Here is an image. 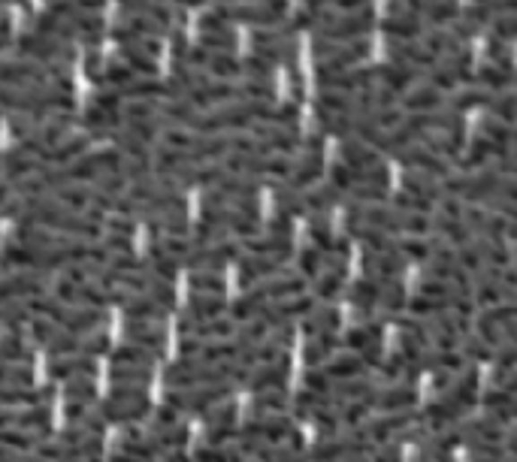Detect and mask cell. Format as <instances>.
Returning <instances> with one entry per match:
<instances>
[{"label": "cell", "instance_id": "6da1fadb", "mask_svg": "<svg viewBox=\"0 0 517 462\" xmlns=\"http://www.w3.org/2000/svg\"><path fill=\"white\" fill-rule=\"evenodd\" d=\"M288 10V0H261V4H224L206 15L209 21L218 24H276L281 19V13Z\"/></svg>", "mask_w": 517, "mask_h": 462}, {"label": "cell", "instance_id": "7a4b0ae2", "mask_svg": "<svg viewBox=\"0 0 517 462\" xmlns=\"http://www.w3.org/2000/svg\"><path fill=\"white\" fill-rule=\"evenodd\" d=\"M366 52H369V46L363 43V39L349 43V46H336V43H330V39H318V43H315V55L324 58V64H321V76L354 67L360 58H366Z\"/></svg>", "mask_w": 517, "mask_h": 462}, {"label": "cell", "instance_id": "3957f363", "mask_svg": "<svg viewBox=\"0 0 517 462\" xmlns=\"http://www.w3.org/2000/svg\"><path fill=\"white\" fill-rule=\"evenodd\" d=\"M15 48L28 58H37L43 61L46 67H55V64H64V61H73V48L64 46L61 39L55 37H46V34H24L15 39Z\"/></svg>", "mask_w": 517, "mask_h": 462}, {"label": "cell", "instance_id": "277c9868", "mask_svg": "<svg viewBox=\"0 0 517 462\" xmlns=\"http://www.w3.org/2000/svg\"><path fill=\"white\" fill-rule=\"evenodd\" d=\"M373 30V13L363 10L360 15H349V19H336V15H321L318 21V39H354Z\"/></svg>", "mask_w": 517, "mask_h": 462}, {"label": "cell", "instance_id": "5b68a950", "mask_svg": "<svg viewBox=\"0 0 517 462\" xmlns=\"http://www.w3.org/2000/svg\"><path fill=\"white\" fill-rule=\"evenodd\" d=\"M254 48H257V58H263L266 64L294 61V46H290L288 37H281V34H257Z\"/></svg>", "mask_w": 517, "mask_h": 462}, {"label": "cell", "instance_id": "8992f818", "mask_svg": "<svg viewBox=\"0 0 517 462\" xmlns=\"http://www.w3.org/2000/svg\"><path fill=\"white\" fill-rule=\"evenodd\" d=\"M406 6L411 15H424V19H430L435 24L457 21L454 0H406Z\"/></svg>", "mask_w": 517, "mask_h": 462}, {"label": "cell", "instance_id": "52a82bcc", "mask_svg": "<svg viewBox=\"0 0 517 462\" xmlns=\"http://www.w3.org/2000/svg\"><path fill=\"white\" fill-rule=\"evenodd\" d=\"M391 52L397 55L400 61H409V64H418V67H433L435 64V55L427 48L424 43H391Z\"/></svg>", "mask_w": 517, "mask_h": 462}, {"label": "cell", "instance_id": "ba28073f", "mask_svg": "<svg viewBox=\"0 0 517 462\" xmlns=\"http://www.w3.org/2000/svg\"><path fill=\"white\" fill-rule=\"evenodd\" d=\"M384 30L391 37H397V39H411V37H418L421 34V19L418 15H393V19H387L384 21Z\"/></svg>", "mask_w": 517, "mask_h": 462}, {"label": "cell", "instance_id": "9c48e42d", "mask_svg": "<svg viewBox=\"0 0 517 462\" xmlns=\"http://www.w3.org/2000/svg\"><path fill=\"white\" fill-rule=\"evenodd\" d=\"M103 6V0H52L48 13L55 15H94Z\"/></svg>", "mask_w": 517, "mask_h": 462}, {"label": "cell", "instance_id": "30bf717a", "mask_svg": "<svg viewBox=\"0 0 517 462\" xmlns=\"http://www.w3.org/2000/svg\"><path fill=\"white\" fill-rule=\"evenodd\" d=\"M478 79L484 85H494V88H503V85H508L514 79V73L508 70V67H494V64H490V67H484L481 73H478Z\"/></svg>", "mask_w": 517, "mask_h": 462}, {"label": "cell", "instance_id": "8fae6325", "mask_svg": "<svg viewBox=\"0 0 517 462\" xmlns=\"http://www.w3.org/2000/svg\"><path fill=\"white\" fill-rule=\"evenodd\" d=\"M409 109H435L442 103V94L439 91H433V88H427V91H418V94H411L409 97Z\"/></svg>", "mask_w": 517, "mask_h": 462}, {"label": "cell", "instance_id": "7c38bea8", "mask_svg": "<svg viewBox=\"0 0 517 462\" xmlns=\"http://www.w3.org/2000/svg\"><path fill=\"white\" fill-rule=\"evenodd\" d=\"M494 37L496 39L517 37V15H503V19H494Z\"/></svg>", "mask_w": 517, "mask_h": 462}, {"label": "cell", "instance_id": "4fadbf2b", "mask_svg": "<svg viewBox=\"0 0 517 462\" xmlns=\"http://www.w3.org/2000/svg\"><path fill=\"white\" fill-rule=\"evenodd\" d=\"M13 43V21L6 15H0V48Z\"/></svg>", "mask_w": 517, "mask_h": 462}, {"label": "cell", "instance_id": "5bb4252c", "mask_svg": "<svg viewBox=\"0 0 517 462\" xmlns=\"http://www.w3.org/2000/svg\"><path fill=\"white\" fill-rule=\"evenodd\" d=\"M484 100H487V97H484V94H478V91H470V94H463V97H460V100H457V107H478V103H484Z\"/></svg>", "mask_w": 517, "mask_h": 462}, {"label": "cell", "instance_id": "9a60e30c", "mask_svg": "<svg viewBox=\"0 0 517 462\" xmlns=\"http://www.w3.org/2000/svg\"><path fill=\"white\" fill-rule=\"evenodd\" d=\"M158 4H167V0H158ZM169 4H182V6H200L206 0H169Z\"/></svg>", "mask_w": 517, "mask_h": 462}, {"label": "cell", "instance_id": "2e32d148", "mask_svg": "<svg viewBox=\"0 0 517 462\" xmlns=\"http://www.w3.org/2000/svg\"><path fill=\"white\" fill-rule=\"evenodd\" d=\"M478 4H487V0H478Z\"/></svg>", "mask_w": 517, "mask_h": 462}]
</instances>
